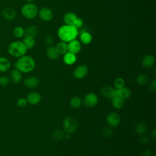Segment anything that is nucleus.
Returning <instances> with one entry per match:
<instances>
[{
  "label": "nucleus",
  "instance_id": "1",
  "mask_svg": "<svg viewBox=\"0 0 156 156\" xmlns=\"http://www.w3.org/2000/svg\"><path fill=\"white\" fill-rule=\"evenodd\" d=\"M78 29L72 25L64 24L61 26L57 30V35L61 41L68 43L76 39L78 36Z\"/></svg>",
  "mask_w": 156,
  "mask_h": 156
},
{
  "label": "nucleus",
  "instance_id": "2",
  "mask_svg": "<svg viewBox=\"0 0 156 156\" xmlns=\"http://www.w3.org/2000/svg\"><path fill=\"white\" fill-rule=\"evenodd\" d=\"M15 67L21 73H29L32 72L35 67L34 59L27 55H24L17 60L15 63Z\"/></svg>",
  "mask_w": 156,
  "mask_h": 156
},
{
  "label": "nucleus",
  "instance_id": "3",
  "mask_svg": "<svg viewBox=\"0 0 156 156\" xmlns=\"http://www.w3.org/2000/svg\"><path fill=\"white\" fill-rule=\"evenodd\" d=\"M27 51V48L21 41H12L7 46V52L9 55L18 58L26 55Z\"/></svg>",
  "mask_w": 156,
  "mask_h": 156
},
{
  "label": "nucleus",
  "instance_id": "4",
  "mask_svg": "<svg viewBox=\"0 0 156 156\" xmlns=\"http://www.w3.org/2000/svg\"><path fill=\"white\" fill-rule=\"evenodd\" d=\"M21 12L23 17L26 19L31 20L34 18L38 13L37 6L32 2H27L23 5Z\"/></svg>",
  "mask_w": 156,
  "mask_h": 156
},
{
  "label": "nucleus",
  "instance_id": "5",
  "mask_svg": "<svg viewBox=\"0 0 156 156\" xmlns=\"http://www.w3.org/2000/svg\"><path fill=\"white\" fill-rule=\"evenodd\" d=\"M63 127L66 133L71 134L74 133L78 127L77 121L73 116H67L63 121Z\"/></svg>",
  "mask_w": 156,
  "mask_h": 156
},
{
  "label": "nucleus",
  "instance_id": "6",
  "mask_svg": "<svg viewBox=\"0 0 156 156\" xmlns=\"http://www.w3.org/2000/svg\"><path fill=\"white\" fill-rule=\"evenodd\" d=\"M98 102L97 95L94 93H88L83 98V103L87 107H93Z\"/></svg>",
  "mask_w": 156,
  "mask_h": 156
},
{
  "label": "nucleus",
  "instance_id": "7",
  "mask_svg": "<svg viewBox=\"0 0 156 156\" xmlns=\"http://www.w3.org/2000/svg\"><path fill=\"white\" fill-rule=\"evenodd\" d=\"M38 13L40 19L44 21H51L54 17L53 11L51 9L47 7H43L41 8Z\"/></svg>",
  "mask_w": 156,
  "mask_h": 156
},
{
  "label": "nucleus",
  "instance_id": "8",
  "mask_svg": "<svg viewBox=\"0 0 156 156\" xmlns=\"http://www.w3.org/2000/svg\"><path fill=\"white\" fill-rule=\"evenodd\" d=\"M88 67L85 65H80L77 66L73 71V76L76 79H82L84 78L88 74Z\"/></svg>",
  "mask_w": 156,
  "mask_h": 156
},
{
  "label": "nucleus",
  "instance_id": "9",
  "mask_svg": "<svg viewBox=\"0 0 156 156\" xmlns=\"http://www.w3.org/2000/svg\"><path fill=\"white\" fill-rule=\"evenodd\" d=\"M68 52L76 54L81 50V43L77 39H74L67 43Z\"/></svg>",
  "mask_w": 156,
  "mask_h": 156
},
{
  "label": "nucleus",
  "instance_id": "10",
  "mask_svg": "<svg viewBox=\"0 0 156 156\" xmlns=\"http://www.w3.org/2000/svg\"><path fill=\"white\" fill-rule=\"evenodd\" d=\"M131 96L130 90L124 87L120 88H116L114 91V97H118L122 99H128Z\"/></svg>",
  "mask_w": 156,
  "mask_h": 156
},
{
  "label": "nucleus",
  "instance_id": "11",
  "mask_svg": "<svg viewBox=\"0 0 156 156\" xmlns=\"http://www.w3.org/2000/svg\"><path fill=\"white\" fill-rule=\"evenodd\" d=\"M106 119L108 124L112 127L118 126L120 123V117L119 115L115 112L110 113L107 115Z\"/></svg>",
  "mask_w": 156,
  "mask_h": 156
},
{
  "label": "nucleus",
  "instance_id": "12",
  "mask_svg": "<svg viewBox=\"0 0 156 156\" xmlns=\"http://www.w3.org/2000/svg\"><path fill=\"white\" fill-rule=\"evenodd\" d=\"M1 15H2V16L5 20L12 21L15 18L16 13V11L13 8L7 7L4 8L2 10L1 12Z\"/></svg>",
  "mask_w": 156,
  "mask_h": 156
},
{
  "label": "nucleus",
  "instance_id": "13",
  "mask_svg": "<svg viewBox=\"0 0 156 156\" xmlns=\"http://www.w3.org/2000/svg\"><path fill=\"white\" fill-rule=\"evenodd\" d=\"M26 99L27 103L30 104V105H37L41 101V96L39 93L32 91L27 94Z\"/></svg>",
  "mask_w": 156,
  "mask_h": 156
},
{
  "label": "nucleus",
  "instance_id": "14",
  "mask_svg": "<svg viewBox=\"0 0 156 156\" xmlns=\"http://www.w3.org/2000/svg\"><path fill=\"white\" fill-rule=\"evenodd\" d=\"M115 89L110 85H104L100 90L101 94L105 98L112 99L114 97Z\"/></svg>",
  "mask_w": 156,
  "mask_h": 156
},
{
  "label": "nucleus",
  "instance_id": "15",
  "mask_svg": "<svg viewBox=\"0 0 156 156\" xmlns=\"http://www.w3.org/2000/svg\"><path fill=\"white\" fill-rule=\"evenodd\" d=\"M24 84L27 88H34L38 85L39 80L35 76H29L24 79Z\"/></svg>",
  "mask_w": 156,
  "mask_h": 156
},
{
  "label": "nucleus",
  "instance_id": "16",
  "mask_svg": "<svg viewBox=\"0 0 156 156\" xmlns=\"http://www.w3.org/2000/svg\"><path fill=\"white\" fill-rule=\"evenodd\" d=\"M77 18L78 16L74 13L71 12L66 13L63 16V21L65 24L68 25L74 26Z\"/></svg>",
  "mask_w": 156,
  "mask_h": 156
},
{
  "label": "nucleus",
  "instance_id": "17",
  "mask_svg": "<svg viewBox=\"0 0 156 156\" xmlns=\"http://www.w3.org/2000/svg\"><path fill=\"white\" fill-rule=\"evenodd\" d=\"M142 65L146 68H150L152 67L155 63V58L151 54L146 55L142 59Z\"/></svg>",
  "mask_w": 156,
  "mask_h": 156
},
{
  "label": "nucleus",
  "instance_id": "18",
  "mask_svg": "<svg viewBox=\"0 0 156 156\" xmlns=\"http://www.w3.org/2000/svg\"><path fill=\"white\" fill-rule=\"evenodd\" d=\"M47 56L52 60H56L59 58L60 54L55 46H50L46 49Z\"/></svg>",
  "mask_w": 156,
  "mask_h": 156
},
{
  "label": "nucleus",
  "instance_id": "19",
  "mask_svg": "<svg viewBox=\"0 0 156 156\" xmlns=\"http://www.w3.org/2000/svg\"><path fill=\"white\" fill-rule=\"evenodd\" d=\"M11 63L10 60L5 57H0V72L5 73L10 68Z\"/></svg>",
  "mask_w": 156,
  "mask_h": 156
},
{
  "label": "nucleus",
  "instance_id": "20",
  "mask_svg": "<svg viewBox=\"0 0 156 156\" xmlns=\"http://www.w3.org/2000/svg\"><path fill=\"white\" fill-rule=\"evenodd\" d=\"M9 79L13 83H18L22 80L21 73L17 69H14L10 72Z\"/></svg>",
  "mask_w": 156,
  "mask_h": 156
},
{
  "label": "nucleus",
  "instance_id": "21",
  "mask_svg": "<svg viewBox=\"0 0 156 156\" xmlns=\"http://www.w3.org/2000/svg\"><path fill=\"white\" fill-rule=\"evenodd\" d=\"M64 63L67 65H72L76 62L77 57L76 54L67 52L63 55V58Z\"/></svg>",
  "mask_w": 156,
  "mask_h": 156
},
{
  "label": "nucleus",
  "instance_id": "22",
  "mask_svg": "<svg viewBox=\"0 0 156 156\" xmlns=\"http://www.w3.org/2000/svg\"><path fill=\"white\" fill-rule=\"evenodd\" d=\"M92 35L91 34L87 31L82 32L80 35V41L83 44H88L92 41Z\"/></svg>",
  "mask_w": 156,
  "mask_h": 156
},
{
  "label": "nucleus",
  "instance_id": "23",
  "mask_svg": "<svg viewBox=\"0 0 156 156\" xmlns=\"http://www.w3.org/2000/svg\"><path fill=\"white\" fill-rule=\"evenodd\" d=\"M23 42V43L24 44V45L26 46V47L27 48V49H30L34 46L35 41L34 37L29 36V35H25L24 36Z\"/></svg>",
  "mask_w": 156,
  "mask_h": 156
},
{
  "label": "nucleus",
  "instance_id": "24",
  "mask_svg": "<svg viewBox=\"0 0 156 156\" xmlns=\"http://www.w3.org/2000/svg\"><path fill=\"white\" fill-rule=\"evenodd\" d=\"M25 30V35L35 37L39 32L38 27L35 25H31L27 27Z\"/></svg>",
  "mask_w": 156,
  "mask_h": 156
},
{
  "label": "nucleus",
  "instance_id": "25",
  "mask_svg": "<svg viewBox=\"0 0 156 156\" xmlns=\"http://www.w3.org/2000/svg\"><path fill=\"white\" fill-rule=\"evenodd\" d=\"M147 130V126L146 124L144 122L140 121L138 122L135 127V130L136 133H137L139 135L144 134Z\"/></svg>",
  "mask_w": 156,
  "mask_h": 156
},
{
  "label": "nucleus",
  "instance_id": "26",
  "mask_svg": "<svg viewBox=\"0 0 156 156\" xmlns=\"http://www.w3.org/2000/svg\"><path fill=\"white\" fill-rule=\"evenodd\" d=\"M112 104L114 108L121 109L123 107L124 102L123 99L118 97H113L112 98Z\"/></svg>",
  "mask_w": 156,
  "mask_h": 156
},
{
  "label": "nucleus",
  "instance_id": "27",
  "mask_svg": "<svg viewBox=\"0 0 156 156\" xmlns=\"http://www.w3.org/2000/svg\"><path fill=\"white\" fill-rule=\"evenodd\" d=\"M55 47L60 54L64 55L65 53L68 52V46L67 43L66 42L60 41L56 44Z\"/></svg>",
  "mask_w": 156,
  "mask_h": 156
},
{
  "label": "nucleus",
  "instance_id": "28",
  "mask_svg": "<svg viewBox=\"0 0 156 156\" xmlns=\"http://www.w3.org/2000/svg\"><path fill=\"white\" fill-rule=\"evenodd\" d=\"M82 101V99L78 96H75L71 98L69 102L70 106L73 108H77L80 107Z\"/></svg>",
  "mask_w": 156,
  "mask_h": 156
},
{
  "label": "nucleus",
  "instance_id": "29",
  "mask_svg": "<svg viewBox=\"0 0 156 156\" xmlns=\"http://www.w3.org/2000/svg\"><path fill=\"white\" fill-rule=\"evenodd\" d=\"M13 34L15 37L20 38L25 35V30L21 26H16L13 29Z\"/></svg>",
  "mask_w": 156,
  "mask_h": 156
},
{
  "label": "nucleus",
  "instance_id": "30",
  "mask_svg": "<svg viewBox=\"0 0 156 156\" xmlns=\"http://www.w3.org/2000/svg\"><path fill=\"white\" fill-rule=\"evenodd\" d=\"M136 82L138 83V84H139L140 85H141V86H144L147 83V82L149 81V77L146 74H140L136 77Z\"/></svg>",
  "mask_w": 156,
  "mask_h": 156
},
{
  "label": "nucleus",
  "instance_id": "31",
  "mask_svg": "<svg viewBox=\"0 0 156 156\" xmlns=\"http://www.w3.org/2000/svg\"><path fill=\"white\" fill-rule=\"evenodd\" d=\"M65 133L62 130H55L52 133V137L53 140L59 141L64 138Z\"/></svg>",
  "mask_w": 156,
  "mask_h": 156
},
{
  "label": "nucleus",
  "instance_id": "32",
  "mask_svg": "<svg viewBox=\"0 0 156 156\" xmlns=\"http://www.w3.org/2000/svg\"><path fill=\"white\" fill-rule=\"evenodd\" d=\"M124 80L121 77H118L114 80V85L116 88H120L124 86Z\"/></svg>",
  "mask_w": 156,
  "mask_h": 156
},
{
  "label": "nucleus",
  "instance_id": "33",
  "mask_svg": "<svg viewBox=\"0 0 156 156\" xmlns=\"http://www.w3.org/2000/svg\"><path fill=\"white\" fill-rule=\"evenodd\" d=\"M112 133H113V132H112V129L108 127H104L102 131V134L103 136H104L105 138H108V137L111 136L112 135Z\"/></svg>",
  "mask_w": 156,
  "mask_h": 156
},
{
  "label": "nucleus",
  "instance_id": "34",
  "mask_svg": "<svg viewBox=\"0 0 156 156\" xmlns=\"http://www.w3.org/2000/svg\"><path fill=\"white\" fill-rule=\"evenodd\" d=\"M17 105L20 107V108H24L27 106V99L24 98H20L17 100L16 102Z\"/></svg>",
  "mask_w": 156,
  "mask_h": 156
},
{
  "label": "nucleus",
  "instance_id": "35",
  "mask_svg": "<svg viewBox=\"0 0 156 156\" xmlns=\"http://www.w3.org/2000/svg\"><path fill=\"white\" fill-rule=\"evenodd\" d=\"M10 79L6 76H2L0 77V85L1 86H7L10 82Z\"/></svg>",
  "mask_w": 156,
  "mask_h": 156
},
{
  "label": "nucleus",
  "instance_id": "36",
  "mask_svg": "<svg viewBox=\"0 0 156 156\" xmlns=\"http://www.w3.org/2000/svg\"><path fill=\"white\" fill-rule=\"evenodd\" d=\"M83 21L82 19L78 17L76 23L74 24V26L76 27L77 29H79V28H80L83 26Z\"/></svg>",
  "mask_w": 156,
  "mask_h": 156
},
{
  "label": "nucleus",
  "instance_id": "37",
  "mask_svg": "<svg viewBox=\"0 0 156 156\" xmlns=\"http://www.w3.org/2000/svg\"><path fill=\"white\" fill-rule=\"evenodd\" d=\"M53 41H54V38L51 35H47L46 37L44 42L47 45L51 46L53 43Z\"/></svg>",
  "mask_w": 156,
  "mask_h": 156
},
{
  "label": "nucleus",
  "instance_id": "38",
  "mask_svg": "<svg viewBox=\"0 0 156 156\" xmlns=\"http://www.w3.org/2000/svg\"><path fill=\"white\" fill-rule=\"evenodd\" d=\"M149 90L151 91H155L156 90V82L155 80H153L149 85Z\"/></svg>",
  "mask_w": 156,
  "mask_h": 156
},
{
  "label": "nucleus",
  "instance_id": "39",
  "mask_svg": "<svg viewBox=\"0 0 156 156\" xmlns=\"http://www.w3.org/2000/svg\"><path fill=\"white\" fill-rule=\"evenodd\" d=\"M140 141L141 142L144 144H147L149 143V138L146 136H143L140 138Z\"/></svg>",
  "mask_w": 156,
  "mask_h": 156
},
{
  "label": "nucleus",
  "instance_id": "40",
  "mask_svg": "<svg viewBox=\"0 0 156 156\" xmlns=\"http://www.w3.org/2000/svg\"><path fill=\"white\" fill-rule=\"evenodd\" d=\"M152 154V151L149 149H145L142 151L141 155L143 156H151Z\"/></svg>",
  "mask_w": 156,
  "mask_h": 156
},
{
  "label": "nucleus",
  "instance_id": "41",
  "mask_svg": "<svg viewBox=\"0 0 156 156\" xmlns=\"http://www.w3.org/2000/svg\"><path fill=\"white\" fill-rule=\"evenodd\" d=\"M151 137L154 140H155V138H156V131L155 129H154L152 130V132H151Z\"/></svg>",
  "mask_w": 156,
  "mask_h": 156
},
{
  "label": "nucleus",
  "instance_id": "42",
  "mask_svg": "<svg viewBox=\"0 0 156 156\" xmlns=\"http://www.w3.org/2000/svg\"><path fill=\"white\" fill-rule=\"evenodd\" d=\"M64 138H66V139H69V138H70V134H69V133H66V134H65Z\"/></svg>",
  "mask_w": 156,
  "mask_h": 156
},
{
  "label": "nucleus",
  "instance_id": "43",
  "mask_svg": "<svg viewBox=\"0 0 156 156\" xmlns=\"http://www.w3.org/2000/svg\"><path fill=\"white\" fill-rule=\"evenodd\" d=\"M24 1L27 3V2H32L34 0H24Z\"/></svg>",
  "mask_w": 156,
  "mask_h": 156
},
{
  "label": "nucleus",
  "instance_id": "44",
  "mask_svg": "<svg viewBox=\"0 0 156 156\" xmlns=\"http://www.w3.org/2000/svg\"><path fill=\"white\" fill-rule=\"evenodd\" d=\"M152 156H156V155H155V154H154Z\"/></svg>",
  "mask_w": 156,
  "mask_h": 156
},
{
  "label": "nucleus",
  "instance_id": "45",
  "mask_svg": "<svg viewBox=\"0 0 156 156\" xmlns=\"http://www.w3.org/2000/svg\"><path fill=\"white\" fill-rule=\"evenodd\" d=\"M0 15H1V12H0Z\"/></svg>",
  "mask_w": 156,
  "mask_h": 156
}]
</instances>
